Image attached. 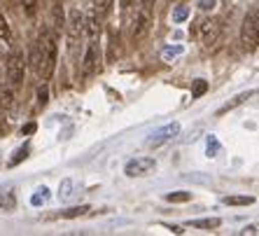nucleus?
I'll return each instance as SVG.
<instances>
[{
    "mask_svg": "<svg viewBox=\"0 0 259 236\" xmlns=\"http://www.w3.org/2000/svg\"><path fill=\"white\" fill-rule=\"evenodd\" d=\"M140 7H154V0H138Z\"/></svg>",
    "mask_w": 259,
    "mask_h": 236,
    "instance_id": "26",
    "label": "nucleus"
},
{
    "mask_svg": "<svg viewBox=\"0 0 259 236\" xmlns=\"http://www.w3.org/2000/svg\"><path fill=\"white\" fill-rule=\"evenodd\" d=\"M89 211V206H79V208H70L68 213H63V218H77V215H84Z\"/></svg>",
    "mask_w": 259,
    "mask_h": 236,
    "instance_id": "21",
    "label": "nucleus"
},
{
    "mask_svg": "<svg viewBox=\"0 0 259 236\" xmlns=\"http://www.w3.org/2000/svg\"><path fill=\"white\" fill-rule=\"evenodd\" d=\"M5 70H7V82H10L14 89L21 87V82H24V73H26V59L19 49L10 52V56H7V61H5Z\"/></svg>",
    "mask_w": 259,
    "mask_h": 236,
    "instance_id": "3",
    "label": "nucleus"
},
{
    "mask_svg": "<svg viewBox=\"0 0 259 236\" xmlns=\"http://www.w3.org/2000/svg\"><path fill=\"white\" fill-rule=\"evenodd\" d=\"M26 152H28V145H24V147H21V150L17 152V157H14V159H12V162H10V164H12V166H14V164H19V162H21V159L26 157Z\"/></svg>",
    "mask_w": 259,
    "mask_h": 236,
    "instance_id": "23",
    "label": "nucleus"
},
{
    "mask_svg": "<svg viewBox=\"0 0 259 236\" xmlns=\"http://www.w3.org/2000/svg\"><path fill=\"white\" fill-rule=\"evenodd\" d=\"M201 7H203V10H210V7H212V0H201Z\"/></svg>",
    "mask_w": 259,
    "mask_h": 236,
    "instance_id": "27",
    "label": "nucleus"
},
{
    "mask_svg": "<svg viewBox=\"0 0 259 236\" xmlns=\"http://www.w3.org/2000/svg\"><path fill=\"white\" fill-rule=\"evenodd\" d=\"M52 26H54V33L59 35L61 30H63V26H66V17H63V7L56 3L54 7H52Z\"/></svg>",
    "mask_w": 259,
    "mask_h": 236,
    "instance_id": "11",
    "label": "nucleus"
},
{
    "mask_svg": "<svg viewBox=\"0 0 259 236\" xmlns=\"http://www.w3.org/2000/svg\"><path fill=\"white\" fill-rule=\"evenodd\" d=\"M205 89H208V82H205V80H196V82H194V89H192V98H201L205 94Z\"/></svg>",
    "mask_w": 259,
    "mask_h": 236,
    "instance_id": "17",
    "label": "nucleus"
},
{
    "mask_svg": "<svg viewBox=\"0 0 259 236\" xmlns=\"http://www.w3.org/2000/svg\"><path fill=\"white\" fill-rule=\"evenodd\" d=\"M24 12H26V17H35L37 0H24Z\"/></svg>",
    "mask_w": 259,
    "mask_h": 236,
    "instance_id": "20",
    "label": "nucleus"
},
{
    "mask_svg": "<svg viewBox=\"0 0 259 236\" xmlns=\"http://www.w3.org/2000/svg\"><path fill=\"white\" fill-rule=\"evenodd\" d=\"M187 17H189V7H187V5H180V7H178V10L173 12V21H178V24H180V21H185Z\"/></svg>",
    "mask_w": 259,
    "mask_h": 236,
    "instance_id": "19",
    "label": "nucleus"
},
{
    "mask_svg": "<svg viewBox=\"0 0 259 236\" xmlns=\"http://www.w3.org/2000/svg\"><path fill=\"white\" fill-rule=\"evenodd\" d=\"M101 21H103V19L98 17L94 10H91V12L84 17V35H89L91 40H96L98 33H101Z\"/></svg>",
    "mask_w": 259,
    "mask_h": 236,
    "instance_id": "10",
    "label": "nucleus"
},
{
    "mask_svg": "<svg viewBox=\"0 0 259 236\" xmlns=\"http://www.w3.org/2000/svg\"><path fill=\"white\" fill-rule=\"evenodd\" d=\"M119 5H121V10H128V7L136 5V0H119Z\"/></svg>",
    "mask_w": 259,
    "mask_h": 236,
    "instance_id": "25",
    "label": "nucleus"
},
{
    "mask_svg": "<svg viewBox=\"0 0 259 236\" xmlns=\"http://www.w3.org/2000/svg\"><path fill=\"white\" fill-rule=\"evenodd\" d=\"M192 227H196V229H215V227H220V220L217 218H210V220H192Z\"/></svg>",
    "mask_w": 259,
    "mask_h": 236,
    "instance_id": "14",
    "label": "nucleus"
},
{
    "mask_svg": "<svg viewBox=\"0 0 259 236\" xmlns=\"http://www.w3.org/2000/svg\"><path fill=\"white\" fill-rule=\"evenodd\" d=\"M37 101H40V105H45L49 101V91H47V87H40V89H37Z\"/></svg>",
    "mask_w": 259,
    "mask_h": 236,
    "instance_id": "22",
    "label": "nucleus"
},
{
    "mask_svg": "<svg viewBox=\"0 0 259 236\" xmlns=\"http://www.w3.org/2000/svg\"><path fill=\"white\" fill-rule=\"evenodd\" d=\"M68 40H70V49L75 52V47H77V43L82 40V35H84V14L79 12L77 7H72L70 12H68Z\"/></svg>",
    "mask_w": 259,
    "mask_h": 236,
    "instance_id": "4",
    "label": "nucleus"
},
{
    "mask_svg": "<svg viewBox=\"0 0 259 236\" xmlns=\"http://www.w3.org/2000/svg\"><path fill=\"white\" fill-rule=\"evenodd\" d=\"M222 201L227 206H250V204H254L252 196H224Z\"/></svg>",
    "mask_w": 259,
    "mask_h": 236,
    "instance_id": "13",
    "label": "nucleus"
},
{
    "mask_svg": "<svg viewBox=\"0 0 259 236\" xmlns=\"http://www.w3.org/2000/svg\"><path fill=\"white\" fill-rule=\"evenodd\" d=\"M10 37H12V30H10V24H7V19L0 14V40H5L10 43Z\"/></svg>",
    "mask_w": 259,
    "mask_h": 236,
    "instance_id": "16",
    "label": "nucleus"
},
{
    "mask_svg": "<svg viewBox=\"0 0 259 236\" xmlns=\"http://www.w3.org/2000/svg\"><path fill=\"white\" fill-rule=\"evenodd\" d=\"M192 199V192H173V194H166V201L170 204H185V201Z\"/></svg>",
    "mask_w": 259,
    "mask_h": 236,
    "instance_id": "15",
    "label": "nucleus"
},
{
    "mask_svg": "<svg viewBox=\"0 0 259 236\" xmlns=\"http://www.w3.org/2000/svg\"><path fill=\"white\" fill-rule=\"evenodd\" d=\"M152 28V7H138V14L133 19V30L131 37L133 40H143Z\"/></svg>",
    "mask_w": 259,
    "mask_h": 236,
    "instance_id": "6",
    "label": "nucleus"
},
{
    "mask_svg": "<svg viewBox=\"0 0 259 236\" xmlns=\"http://www.w3.org/2000/svg\"><path fill=\"white\" fill-rule=\"evenodd\" d=\"M241 45L245 52H257L259 49V7L250 10L243 19L241 26Z\"/></svg>",
    "mask_w": 259,
    "mask_h": 236,
    "instance_id": "2",
    "label": "nucleus"
},
{
    "mask_svg": "<svg viewBox=\"0 0 259 236\" xmlns=\"http://www.w3.org/2000/svg\"><path fill=\"white\" fill-rule=\"evenodd\" d=\"M30 131H35V124H28V127L24 129V133H30Z\"/></svg>",
    "mask_w": 259,
    "mask_h": 236,
    "instance_id": "28",
    "label": "nucleus"
},
{
    "mask_svg": "<svg viewBox=\"0 0 259 236\" xmlns=\"http://www.w3.org/2000/svg\"><path fill=\"white\" fill-rule=\"evenodd\" d=\"M180 131V124L178 122H173V124H168V127H163V129H159L157 133H152V138L147 140V145H161V143H166V140H170L175 136V133Z\"/></svg>",
    "mask_w": 259,
    "mask_h": 236,
    "instance_id": "9",
    "label": "nucleus"
},
{
    "mask_svg": "<svg viewBox=\"0 0 259 236\" xmlns=\"http://www.w3.org/2000/svg\"><path fill=\"white\" fill-rule=\"evenodd\" d=\"M91 10L101 19H105L110 14V10H112V0H91Z\"/></svg>",
    "mask_w": 259,
    "mask_h": 236,
    "instance_id": "12",
    "label": "nucleus"
},
{
    "mask_svg": "<svg viewBox=\"0 0 259 236\" xmlns=\"http://www.w3.org/2000/svg\"><path fill=\"white\" fill-rule=\"evenodd\" d=\"M0 103H3V108H10V105H12V91H5Z\"/></svg>",
    "mask_w": 259,
    "mask_h": 236,
    "instance_id": "24",
    "label": "nucleus"
},
{
    "mask_svg": "<svg viewBox=\"0 0 259 236\" xmlns=\"http://www.w3.org/2000/svg\"><path fill=\"white\" fill-rule=\"evenodd\" d=\"M245 98H250V94H241V96H236L234 101H231V103H227L224 108H220V115H222V112H227V110H234L236 105H241L243 101H245Z\"/></svg>",
    "mask_w": 259,
    "mask_h": 236,
    "instance_id": "18",
    "label": "nucleus"
},
{
    "mask_svg": "<svg viewBox=\"0 0 259 236\" xmlns=\"http://www.w3.org/2000/svg\"><path fill=\"white\" fill-rule=\"evenodd\" d=\"M154 169H157V162L152 157H136V159H131V162H126L124 173H126L128 178H143V176H150Z\"/></svg>",
    "mask_w": 259,
    "mask_h": 236,
    "instance_id": "5",
    "label": "nucleus"
},
{
    "mask_svg": "<svg viewBox=\"0 0 259 236\" xmlns=\"http://www.w3.org/2000/svg\"><path fill=\"white\" fill-rule=\"evenodd\" d=\"M96 70H98V47L91 40L84 52V59H82V77H91Z\"/></svg>",
    "mask_w": 259,
    "mask_h": 236,
    "instance_id": "8",
    "label": "nucleus"
},
{
    "mask_svg": "<svg viewBox=\"0 0 259 236\" xmlns=\"http://www.w3.org/2000/svg\"><path fill=\"white\" fill-rule=\"evenodd\" d=\"M201 43L203 47H215L220 35H222V24H220V19H205L203 24H201Z\"/></svg>",
    "mask_w": 259,
    "mask_h": 236,
    "instance_id": "7",
    "label": "nucleus"
},
{
    "mask_svg": "<svg viewBox=\"0 0 259 236\" xmlns=\"http://www.w3.org/2000/svg\"><path fill=\"white\" fill-rule=\"evenodd\" d=\"M28 66L37 73L40 80H49L56 68V33H49V28H42L37 35L35 45L30 49Z\"/></svg>",
    "mask_w": 259,
    "mask_h": 236,
    "instance_id": "1",
    "label": "nucleus"
}]
</instances>
